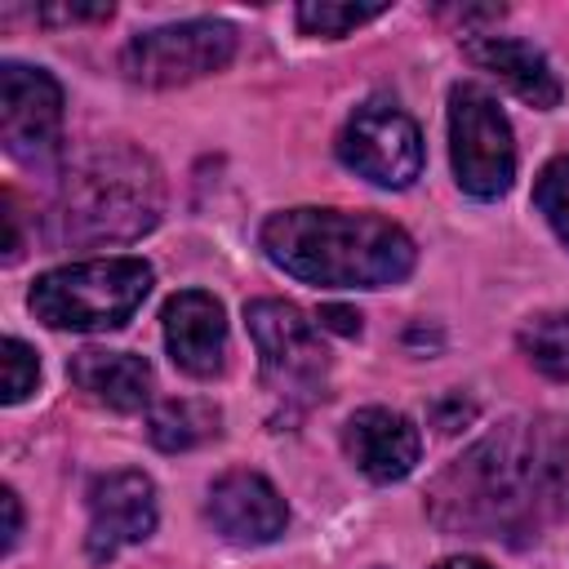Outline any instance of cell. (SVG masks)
I'll return each mask as SVG.
<instances>
[{
	"instance_id": "obj_1",
	"label": "cell",
	"mask_w": 569,
	"mask_h": 569,
	"mask_svg": "<svg viewBox=\"0 0 569 569\" xmlns=\"http://www.w3.org/2000/svg\"><path fill=\"white\" fill-rule=\"evenodd\" d=\"M427 511L467 538L511 547L538 538L569 516V418L538 413L493 427L436 476Z\"/></svg>"
},
{
	"instance_id": "obj_2",
	"label": "cell",
	"mask_w": 569,
	"mask_h": 569,
	"mask_svg": "<svg viewBox=\"0 0 569 569\" xmlns=\"http://www.w3.org/2000/svg\"><path fill=\"white\" fill-rule=\"evenodd\" d=\"M262 253L293 280L320 289H387L413 271V240L378 218L347 209H284L262 222Z\"/></svg>"
},
{
	"instance_id": "obj_3",
	"label": "cell",
	"mask_w": 569,
	"mask_h": 569,
	"mask_svg": "<svg viewBox=\"0 0 569 569\" xmlns=\"http://www.w3.org/2000/svg\"><path fill=\"white\" fill-rule=\"evenodd\" d=\"M164 187L151 156L129 142H98L84 151L53 200L49 240L53 244H124L160 222Z\"/></svg>"
},
{
	"instance_id": "obj_4",
	"label": "cell",
	"mask_w": 569,
	"mask_h": 569,
	"mask_svg": "<svg viewBox=\"0 0 569 569\" xmlns=\"http://www.w3.org/2000/svg\"><path fill=\"white\" fill-rule=\"evenodd\" d=\"M151 293V267L142 258H93L53 267L31 284V311L49 329L102 333L120 329Z\"/></svg>"
},
{
	"instance_id": "obj_5",
	"label": "cell",
	"mask_w": 569,
	"mask_h": 569,
	"mask_svg": "<svg viewBox=\"0 0 569 569\" xmlns=\"http://www.w3.org/2000/svg\"><path fill=\"white\" fill-rule=\"evenodd\" d=\"M244 325L258 347L262 387L276 400V422L302 418L316 400H325L329 382V351L320 329L284 298H253L244 307Z\"/></svg>"
},
{
	"instance_id": "obj_6",
	"label": "cell",
	"mask_w": 569,
	"mask_h": 569,
	"mask_svg": "<svg viewBox=\"0 0 569 569\" xmlns=\"http://www.w3.org/2000/svg\"><path fill=\"white\" fill-rule=\"evenodd\" d=\"M449 156L458 187L476 200H498L516 178V142L502 107L480 84L449 89Z\"/></svg>"
},
{
	"instance_id": "obj_7",
	"label": "cell",
	"mask_w": 569,
	"mask_h": 569,
	"mask_svg": "<svg viewBox=\"0 0 569 569\" xmlns=\"http://www.w3.org/2000/svg\"><path fill=\"white\" fill-rule=\"evenodd\" d=\"M236 53V31L218 18H191L173 27H156L133 36L120 49V71L133 84L173 89L187 80H200L209 71H222Z\"/></svg>"
},
{
	"instance_id": "obj_8",
	"label": "cell",
	"mask_w": 569,
	"mask_h": 569,
	"mask_svg": "<svg viewBox=\"0 0 569 569\" xmlns=\"http://www.w3.org/2000/svg\"><path fill=\"white\" fill-rule=\"evenodd\" d=\"M338 160L373 187H409L422 173V133L391 98H369L338 133Z\"/></svg>"
},
{
	"instance_id": "obj_9",
	"label": "cell",
	"mask_w": 569,
	"mask_h": 569,
	"mask_svg": "<svg viewBox=\"0 0 569 569\" xmlns=\"http://www.w3.org/2000/svg\"><path fill=\"white\" fill-rule=\"evenodd\" d=\"M0 142L13 160L44 169L62 151V89L49 71L4 62L0 67Z\"/></svg>"
},
{
	"instance_id": "obj_10",
	"label": "cell",
	"mask_w": 569,
	"mask_h": 569,
	"mask_svg": "<svg viewBox=\"0 0 569 569\" xmlns=\"http://www.w3.org/2000/svg\"><path fill=\"white\" fill-rule=\"evenodd\" d=\"M156 529V485L142 471H107L89 485V556L111 560Z\"/></svg>"
},
{
	"instance_id": "obj_11",
	"label": "cell",
	"mask_w": 569,
	"mask_h": 569,
	"mask_svg": "<svg viewBox=\"0 0 569 569\" xmlns=\"http://www.w3.org/2000/svg\"><path fill=\"white\" fill-rule=\"evenodd\" d=\"M204 516L213 520V529L231 542L258 547V542H276L289 525V507L276 493V485L258 471H227L213 480Z\"/></svg>"
},
{
	"instance_id": "obj_12",
	"label": "cell",
	"mask_w": 569,
	"mask_h": 569,
	"mask_svg": "<svg viewBox=\"0 0 569 569\" xmlns=\"http://www.w3.org/2000/svg\"><path fill=\"white\" fill-rule=\"evenodd\" d=\"M164 347L173 365L191 378H213L227 356V316L222 302L204 289H182L164 302Z\"/></svg>"
},
{
	"instance_id": "obj_13",
	"label": "cell",
	"mask_w": 569,
	"mask_h": 569,
	"mask_svg": "<svg viewBox=\"0 0 569 569\" xmlns=\"http://www.w3.org/2000/svg\"><path fill=\"white\" fill-rule=\"evenodd\" d=\"M342 445H347V458L378 485H391V480H405L418 462V427L396 413V409H382V405H369L360 413H351L347 431H342Z\"/></svg>"
},
{
	"instance_id": "obj_14",
	"label": "cell",
	"mask_w": 569,
	"mask_h": 569,
	"mask_svg": "<svg viewBox=\"0 0 569 569\" xmlns=\"http://www.w3.org/2000/svg\"><path fill=\"white\" fill-rule=\"evenodd\" d=\"M462 53L480 71L498 76V84H507L520 102H529L538 111H551L560 102V76L551 71V62L533 44H525L516 36H471L462 44Z\"/></svg>"
},
{
	"instance_id": "obj_15",
	"label": "cell",
	"mask_w": 569,
	"mask_h": 569,
	"mask_svg": "<svg viewBox=\"0 0 569 569\" xmlns=\"http://www.w3.org/2000/svg\"><path fill=\"white\" fill-rule=\"evenodd\" d=\"M71 382L80 391H89L98 405L107 409H120V413H133L151 400V365L133 351H98V347H84L71 356Z\"/></svg>"
},
{
	"instance_id": "obj_16",
	"label": "cell",
	"mask_w": 569,
	"mask_h": 569,
	"mask_svg": "<svg viewBox=\"0 0 569 569\" xmlns=\"http://www.w3.org/2000/svg\"><path fill=\"white\" fill-rule=\"evenodd\" d=\"M218 422H222V413L209 400H164V405L151 409L147 436H151L156 449L182 453V449H196V445L213 440L218 436Z\"/></svg>"
},
{
	"instance_id": "obj_17",
	"label": "cell",
	"mask_w": 569,
	"mask_h": 569,
	"mask_svg": "<svg viewBox=\"0 0 569 569\" xmlns=\"http://www.w3.org/2000/svg\"><path fill=\"white\" fill-rule=\"evenodd\" d=\"M520 351L529 356L533 369H542L556 382H569V311H542L525 320L520 329Z\"/></svg>"
},
{
	"instance_id": "obj_18",
	"label": "cell",
	"mask_w": 569,
	"mask_h": 569,
	"mask_svg": "<svg viewBox=\"0 0 569 569\" xmlns=\"http://www.w3.org/2000/svg\"><path fill=\"white\" fill-rule=\"evenodd\" d=\"M387 9L382 4H333V0H320V4H298V27L307 36H347L373 18H382Z\"/></svg>"
},
{
	"instance_id": "obj_19",
	"label": "cell",
	"mask_w": 569,
	"mask_h": 569,
	"mask_svg": "<svg viewBox=\"0 0 569 569\" xmlns=\"http://www.w3.org/2000/svg\"><path fill=\"white\" fill-rule=\"evenodd\" d=\"M533 204L542 209L551 231L569 244V156H556L542 164V173L533 182Z\"/></svg>"
},
{
	"instance_id": "obj_20",
	"label": "cell",
	"mask_w": 569,
	"mask_h": 569,
	"mask_svg": "<svg viewBox=\"0 0 569 569\" xmlns=\"http://www.w3.org/2000/svg\"><path fill=\"white\" fill-rule=\"evenodd\" d=\"M0 365H4V405H18L36 391L40 382V360L22 338H4L0 347Z\"/></svg>"
},
{
	"instance_id": "obj_21",
	"label": "cell",
	"mask_w": 569,
	"mask_h": 569,
	"mask_svg": "<svg viewBox=\"0 0 569 569\" xmlns=\"http://www.w3.org/2000/svg\"><path fill=\"white\" fill-rule=\"evenodd\" d=\"M40 22H107L111 4H62V9H40Z\"/></svg>"
},
{
	"instance_id": "obj_22",
	"label": "cell",
	"mask_w": 569,
	"mask_h": 569,
	"mask_svg": "<svg viewBox=\"0 0 569 569\" xmlns=\"http://www.w3.org/2000/svg\"><path fill=\"white\" fill-rule=\"evenodd\" d=\"M325 329H333V333H360V316L351 311V307H320V316H316Z\"/></svg>"
},
{
	"instance_id": "obj_23",
	"label": "cell",
	"mask_w": 569,
	"mask_h": 569,
	"mask_svg": "<svg viewBox=\"0 0 569 569\" xmlns=\"http://www.w3.org/2000/svg\"><path fill=\"white\" fill-rule=\"evenodd\" d=\"M0 507H4V551H13V542H18V533H22V507H18V493L4 489V493H0Z\"/></svg>"
},
{
	"instance_id": "obj_24",
	"label": "cell",
	"mask_w": 569,
	"mask_h": 569,
	"mask_svg": "<svg viewBox=\"0 0 569 569\" xmlns=\"http://www.w3.org/2000/svg\"><path fill=\"white\" fill-rule=\"evenodd\" d=\"M436 569H493V565H485L480 556H449V560H440Z\"/></svg>"
}]
</instances>
